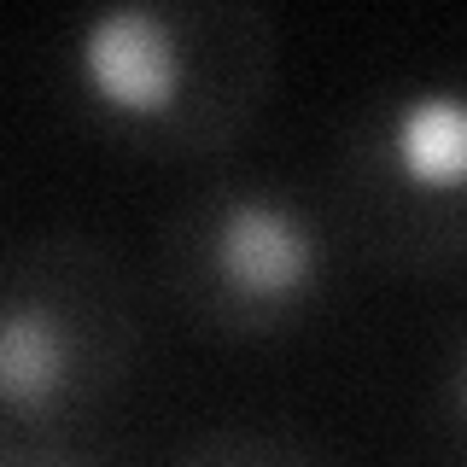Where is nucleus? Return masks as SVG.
Segmentation results:
<instances>
[{
	"label": "nucleus",
	"instance_id": "nucleus-1",
	"mask_svg": "<svg viewBox=\"0 0 467 467\" xmlns=\"http://www.w3.org/2000/svg\"><path fill=\"white\" fill-rule=\"evenodd\" d=\"M82 94L117 123H158L187 94V53L182 29L164 6H106L77 29L70 47Z\"/></svg>",
	"mask_w": 467,
	"mask_h": 467
},
{
	"label": "nucleus",
	"instance_id": "nucleus-2",
	"mask_svg": "<svg viewBox=\"0 0 467 467\" xmlns=\"http://www.w3.org/2000/svg\"><path fill=\"white\" fill-rule=\"evenodd\" d=\"M211 275L245 310H292L321 281V234L292 199L240 193L211 223Z\"/></svg>",
	"mask_w": 467,
	"mask_h": 467
},
{
	"label": "nucleus",
	"instance_id": "nucleus-3",
	"mask_svg": "<svg viewBox=\"0 0 467 467\" xmlns=\"http://www.w3.org/2000/svg\"><path fill=\"white\" fill-rule=\"evenodd\" d=\"M386 152L415 193L456 199L467 182V106L456 88L403 94L386 123Z\"/></svg>",
	"mask_w": 467,
	"mask_h": 467
},
{
	"label": "nucleus",
	"instance_id": "nucleus-4",
	"mask_svg": "<svg viewBox=\"0 0 467 467\" xmlns=\"http://www.w3.org/2000/svg\"><path fill=\"white\" fill-rule=\"evenodd\" d=\"M70 379H77V345L65 321L36 298L0 304V409L41 415L70 391Z\"/></svg>",
	"mask_w": 467,
	"mask_h": 467
}]
</instances>
